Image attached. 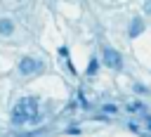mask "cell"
Listing matches in <instances>:
<instances>
[{
	"label": "cell",
	"mask_w": 151,
	"mask_h": 137,
	"mask_svg": "<svg viewBox=\"0 0 151 137\" xmlns=\"http://www.w3.org/2000/svg\"><path fill=\"white\" fill-rule=\"evenodd\" d=\"M40 68H42V61H40V59H33V57H24V59L19 61V71H21L24 76L38 73Z\"/></svg>",
	"instance_id": "cell-2"
},
{
	"label": "cell",
	"mask_w": 151,
	"mask_h": 137,
	"mask_svg": "<svg viewBox=\"0 0 151 137\" xmlns=\"http://www.w3.org/2000/svg\"><path fill=\"white\" fill-rule=\"evenodd\" d=\"M142 9H144V14H151V2H144V7H142Z\"/></svg>",
	"instance_id": "cell-10"
},
{
	"label": "cell",
	"mask_w": 151,
	"mask_h": 137,
	"mask_svg": "<svg viewBox=\"0 0 151 137\" xmlns=\"http://www.w3.org/2000/svg\"><path fill=\"white\" fill-rule=\"evenodd\" d=\"M101 111H104V113H113V116H116V113H118V106H116V104H104V109H101Z\"/></svg>",
	"instance_id": "cell-8"
},
{
	"label": "cell",
	"mask_w": 151,
	"mask_h": 137,
	"mask_svg": "<svg viewBox=\"0 0 151 137\" xmlns=\"http://www.w3.org/2000/svg\"><path fill=\"white\" fill-rule=\"evenodd\" d=\"M38 118V99L35 97H24L14 109H12V123L14 125H24Z\"/></svg>",
	"instance_id": "cell-1"
},
{
	"label": "cell",
	"mask_w": 151,
	"mask_h": 137,
	"mask_svg": "<svg viewBox=\"0 0 151 137\" xmlns=\"http://www.w3.org/2000/svg\"><path fill=\"white\" fill-rule=\"evenodd\" d=\"M12 31H14L12 19H0V33H2V35H9Z\"/></svg>",
	"instance_id": "cell-5"
},
{
	"label": "cell",
	"mask_w": 151,
	"mask_h": 137,
	"mask_svg": "<svg viewBox=\"0 0 151 137\" xmlns=\"http://www.w3.org/2000/svg\"><path fill=\"white\" fill-rule=\"evenodd\" d=\"M104 64L106 66H111V68H120L123 66V59H120V52L118 50H113V47H104Z\"/></svg>",
	"instance_id": "cell-3"
},
{
	"label": "cell",
	"mask_w": 151,
	"mask_h": 137,
	"mask_svg": "<svg viewBox=\"0 0 151 137\" xmlns=\"http://www.w3.org/2000/svg\"><path fill=\"white\" fill-rule=\"evenodd\" d=\"M97 68H99V59H90V64H87V76H94L97 73Z\"/></svg>",
	"instance_id": "cell-6"
},
{
	"label": "cell",
	"mask_w": 151,
	"mask_h": 137,
	"mask_svg": "<svg viewBox=\"0 0 151 137\" xmlns=\"http://www.w3.org/2000/svg\"><path fill=\"white\" fill-rule=\"evenodd\" d=\"M144 31V21L139 19V17H134L132 21H130V28H127V33H130V38H137L139 33Z\"/></svg>",
	"instance_id": "cell-4"
},
{
	"label": "cell",
	"mask_w": 151,
	"mask_h": 137,
	"mask_svg": "<svg viewBox=\"0 0 151 137\" xmlns=\"http://www.w3.org/2000/svg\"><path fill=\"white\" fill-rule=\"evenodd\" d=\"M127 111H130V113H134V111H144V106H142L139 102H130V104H127Z\"/></svg>",
	"instance_id": "cell-7"
},
{
	"label": "cell",
	"mask_w": 151,
	"mask_h": 137,
	"mask_svg": "<svg viewBox=\"0 0 151 137\" xmlns=\"http://www.w3.org/2000/svg\"><path fill=\"white\" fill-rule=\"evenodd\" d=\"M142 118H144V123H146V128H149V130H151V116H146V113H144V116H142Z\"/></svg>",
	"instance_id": "cell-9"
}]
</instances>
